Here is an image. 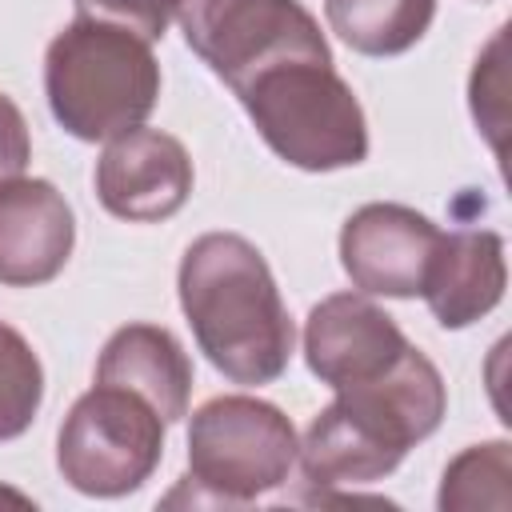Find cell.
<instances>
[{"instance_id": "7c38bea8", "label": "cell", "mask_w": 512, "mask_h": 512, "mask_svg": "<svg viewBox=\"0 0 512 512\" xmlns=\"http://www.w3.org/2000/svg\"><path fill=\"white\" fill-rule=\"evenodd\" d=\"M508 288L504 240L492 228H452L440 232L428 260L420 296L440 328H468L488 316Z\"/></svg>"}, {"instance_id": "6da1fadb", "label": "cell", "mask_w": 512, "mask_h": 512, "mask_svg": "<svg viewBox=\"0 0 512 512\" xmlns=\"http://www.w3.org/2000/svg\"><path fill=\"white\" fill-rule=\"evenodd\" d=\"M180 308L208 364L244 388L288 372L296 328L264 252L240 232L196 236L176 272Z\"/></svg>"}, {"instance_id": "5b68a950", "label": "cell", "mask_w": 512, "mask_h": 512, "mask_svg": "<svg viewBox=\"0 0 512 512\" xmlns=\"http://www.w3.org/2000/svg\"><path fill=\"white\" fill-rule=\"evenodd\" d=\"M292 420L248 392L212 396L192 412L188 424V476L192 504H252L264 492L288 484L296 468Z\"/></svg>"}, {"instance_id": "7a4b0ae2", "label": "cell", "mask_w": 512, "mask_h": 512, "mask_svg": "<svg viewBox=\"0 0 512 512\" xmlns=\"http://www.w3.org/2000/svg\"><path fill=\"white\" fill-rule=\"evenodd\" d=\"M444 412L448 388L440 368L408 344L380 376L336 388L300 440V472L320 492L384 480L408 448L440 428Z\"/></svg>"}, {"instance_id": "5bb4252c", "label": "cell", "mask_w": 512, "mask_h": 512, "mask_svg": "<svg viewBox=\"0 0 512 512\" xmlns=\"http://www.w3.org/2000/svg\"><path fill=\"white\" fill-rule=\"evenodd\" d=\"M328 28L360 56H400L424 40L436 0H324Z\"/></svg>"}, {"instance_id": "9c48e42d", "label": "cell", "mask_w": 512, "mask_h": 512, "mask_svg": "<svg viewBox=\"0 0 512 512\" xmlns=\"http://www.w3.org/2000/svg\"><path fill=\"white\" fill-rule=\"evenodd\" d=\"M96 200L128 224H156L176 216L192 196V156L160 128H132L104 144L96 160Z\"/></svg>"}, {"instance_id": "e0dca14e", "label": "cell", "mask_w": 512, "mask_h": 512, "mask_svg": "<svg viewBox=\"0 0 512 512\" xmlns=\"http://www.w3.org/2000/svg\"><path fill=\"white\" fill-rule=\"evenodd\" d=\"M76 16L84 20H104L124 32H136L140 40H160L180 8V0H72Z\"/></svg>"}, {"instance_id": "8fae6325", "label": "cell", "mask_w": 512, "mask_h": 512, "mask_svg": "<svg viewBox=\"0 0 512 512\" xmlns=\"http://www.w3.org/2000/svg\"><path fill=\"white\" fill-rule=\"evenodd\" d=\"M76 244V216L64 192L40 176L0 184V284L36 288L64 272Z\"/></svg>"}, {"instance_id": "52a82bcc", "label": "cell", "mask_w": 512, "mask_h": 512, "mask_svg": "<svg viewBox=\"0 0 512 512\" xmlns=\"http://www.w3.org/2000/svg\"><path fill=\"white\" fill-rule=\"evenodd\" d=\"M176 20L188 48L232 92L288 60L332 64L320 20L300 0H180Z\"/></svg>"}, {"instance_id": "2e32d148", "label": "cell", "mask_w": 512, "mask_h": 512, "mask_svg": "<svg viewBox=\"0 0 512 512\" xmlns=\"http://www.w3.org/2000/svg\"><path fill=\"white\" fill-rule=\"evenodd\" d=\"M508 440H488L464 448L448 468L440 484V508H508Z\"/></svg>"}, {"instance_id": "3957f363", "label": "cell", "mask_w": 512, "mask_h": 512, "mask_svg": "<svg viewBox=\"0 0 512 512\" xmlns=\"http://www.w3.org/2000/svg\"><path fill=\"white\" fill-rule=\"evenodd\" d=\"M44 96L68 136L108 144L152 116L160 100V60L136 32L76 16L44 52Z\"/></svg>"}, {"instance_id": "ba28073f", "label": "cell", "mask_w": 512, "mask_h": 512, "mask_svg": "<svg viewBox=\"0 0 512 512\" xmlns=\"http://www.w3.org/2000/svg\"><path fill=\"white\" fill-rule=\"evenodd\" d=\"M436 240L440 228L424 212L392 200H372L344 220L340 264L356 292L412 300L420 296Z\"/></svg>"}, {"instance_id": "8992f818", "label": "cell", "mask_w": 512, "mask_h": 512, "mask_svg": "<svg viewBox=\"0 0 512 512\" xmlns=\"http://www.w3.org/2000/svg\"><path fill=\"white\" fill-rule=\"evenodd\" d=\"M164 428L160 412L128 388L92 384L60 424L56 468L80 496H128L160 468Z\"/></svg>"}, {"instance_id": "277c9868", "label": "cell", "mask_w": 512, "mask_h": 512, "mask_svg": "<svg viewBox=\"0 0 512 512\" xmlns=\"http://www.w3.org/2000/svg\"><path fill=\"white\" fill-rule=\"evenodd\" d=\"M260 140L300 172H336L368 156V120L352 84L320 60H288L240 92Z\"/></svg>"}, {"instance_id": "30bf717a", "label": "cell", "mask_w": 512, "mask_h": 512, "mask_svg": "<svg viewBox=\"0 0 512 512\" xmlns=\"http://www.w3.org/2000/svg\"><path fill=\"white\" fill-rule=\"evenodd\" d=\"M404 348L408 336L368 292H332L304 320V360L332 392L380 376Z\"/></svg>"}, {"instance_id": "4fadbf2b", "label": "cell", "mask_w": 512, "mask_h": 512, "mask_svg": "<svg viewBox=\"0 0 512 512\" xmlns=\"http://www.w3.org/2000/svg\"><path fill=\"white\" fill-rule=\"evenodd\" d=\"M96 384L128 388L132 396L152 404L164 424H176L180 416H188L192 360L168 328H160V324H124L100 348Z\"/></svg>"}, {"instance_id": "ac0fdd59", "label": "cell", "mask_w": 512, "mask_h": 512, "mask_svg": "<svg viewBox=\"0 0 512 512\" xmlns=\"http://www.w3.org/2000/svg\"><path fill=\"white\" fill-rule=\"evenodd\" d=\"M32 160V136L20 104L0 92V184L12 176H24V164Z\"/></svg>"}, {"instance_id": "9a60e30c", "label": "cell", "mask_w": 512, "mask_h": 512, "mask_svg": "<svg viewBox=\"0 0 512 512\" xmlns=\"http://www.w3.org/2000/svg\"><path fill=\"white\" fill-rule=\"evenodd\" d=\"M44 400V368L24 332L0 320V444L32 428Z\"/></svg>"}]
</instances>
